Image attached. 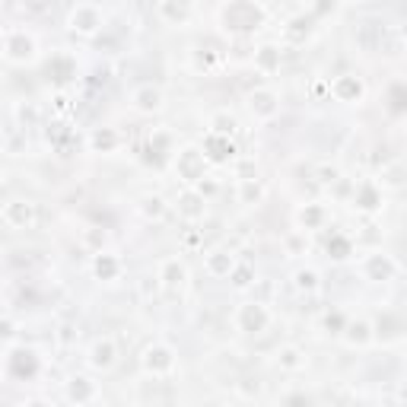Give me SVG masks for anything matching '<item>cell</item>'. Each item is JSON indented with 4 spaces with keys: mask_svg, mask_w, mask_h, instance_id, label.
Listing matches in <instances>:
<instances>
[{
    "mask_svg": "<svg viewBox=\"0 0 407 407\" xmlns=\"http://www.w3.org/2000/svg\"><path fill=\"white\" fill-rule=\"evenodd\" d=\"M248 108H252L255 118H274L277 112H280V99H277L274 90H255L252 96H248Z\"/></svg>",
    "mask_w": 407,
    "mask_h": 407,
    "instance_id": "obj_9",
    "label": "cell"
},
{
    "mask_svg": "<svg viewBox=\"0 0 407 407\" xmlns=\"http://www.w3.org/2000/svg\"><path fill=\"white\" fill-rule=\"evenodd\" d=\"M67 26H70L73 32H80V36H92L102 26V10L96 4H77L67 13Z\"/></svg>",
    "mask_w": 407,
    "mask_h": 407,
    "instance_id": "obj_2",
    "label": "cell"
},
{
    "mask_svg": "<svg viewBox=\"0 0 407 407\" xmlns=\"http://www.w3.org/2000/svg\"><path fill=\"white\" fill-rule=\"evenodd\" d=\"M261 194H264V185H261V181H255V179H242V185H239V201H242V204H255V201H261Z\"/></svg>",
    "mask_w": 407,
    "mask_h": 407,
    "instance_id": "obj_20",
    "label": "cell"
},
{
    "mask_svg": "<svg viewBox=\"0 0 407 407\" xmlns=\"http://www.w3.org/2000/svg\"><path fill=\"white\" fill-rule=\"evenodd\" d=\"M236 287H248V268L239 270V277H236Z\"/></svg>",
    "mask_w": 407,
    "mask_h": 407,
    "instance_id": "obj_28",
    "label": "cell"
},
{
    "mask_svg": "<svg viewBox=\"0 0 407 407\" xmlns=\"http://www.w3.org/2000/svg\"><path fill=\"white\" fill-rule=\"evenodd\" d=\"M277 366L287 372H300V369H305V354L300 347H293V344H287V347L277 350Z\"/></svg>",
    "mask_w": 407,
    "mask_h": 407,
    "instance_id": "obj_15",
    "label": "cell"
},
{
    "mask_svg": "<svg viewBox=\"0 0 407 407\" xmlns=\"http://www.w3.org/2000/svg\"><path fill=\"white\" fill-rule=\"evenodd\" d=\"M255 64H258V70H264V73L277 70V67H280V48H277V45H261V48L255 51Z\"/></svg>",
    "mask_w": 407,
    "mask_h": 407,
    "instance_id": "obj_17",
    "label": "cell"
},
{
    "mask_svg": "<svg viewBox=\"0 0 407 407\" xmlns=\"http://www.w3.org/2000/svg\"><path fill=\"white\" fill-rule=\"evenodd\" d=\"M175 172H179L185 181H198V179H204V153H198L194 147L181 150L179 159H175Z\"/></svg>",
    "mask_w": 407,
    "mask_h": 407,
    "instance_id": "obj_8",
    "label": "cell"
},
{
    "mask_svg": "<svg viewBox=\"0 0 407 407\" xmlns=\"http://www.w3.org/2000/svg\"><path fill=\"white\" fill-rule=\"evenodd\" d=\"M4 54L10 60H29L32 54H36V38L26 36L23 29L10 32V36H4Z\"/></svg>",
    "mask_w": 407,
    "mask_h": 407,
    "instance_id": "obj_6",
    "label": "cell"
},
{
    "mask_svg": "<svg viewBox=\"0 0 407 407\" xmlns=\"http://www.w3.org/2000/svg\"><path fill=\"white\" fill-rule=\"evenodd\" d=\"M179 213L185 216V220H198V216H204V198L198 191H181L179 194Z\"/></svg>",
    "mask_w": 407,
    "mask_h": 407,
    "instance_id": "obj_16",
    "label": "cell"
},
{
    "mask_svg": "<svg viewBox=\"0 0 407 407\" xmlns=\"http://www.w3.org/2000/svg\"><path fill=\"white\" fill-rule=\"evenodd\" d=\"M283 407H312V401L305 395H290L287 401H283Z\"/></svg>",
    "mask_w": 407,
    "mask_h": 407,
    "instance_id": "obj_27",
    "label": "cell"
},
{
    "mask_svg": "<svg viewBox=\"0 0 407 407\" xmlns=\"http://www.w3.org/2000/svg\"><path fill=\"white\" fill-rule=\"evenodd\" d=\"M296 287L305 290V293H315L318 290V270H296Z\"/></svg>",
    "mask_w": 407,
    "mask_h": 407,
    "instance_id": "obj_23",
    "label": "cell"
},
{
    "mask_svg": "<svg viewBox=\"0 0 407 407\" xmlns=\"http://www.w3.org/2000/svg\"><path fill=\"white\" fill-rule=\"evenodd\" d=\"M115 363H118V347H115V341L112 337H99L90 347V366L99 372H108Z\"/></svg>",
    "mask_w": 407,
    "mask_h": 407,
    "instance_id": "obj_7",
    "label": "cell"
},
{
    "mask_svg": "<svg viewBox=\"0 0 407 407\" xmlns=\"http://www.w3.org/2000/svg\"><path fill=\"white\" fill-rule=\"evenodd\" d=\"M115 270H118V264H115L108 255H102L99 261H96V274H99V277H112Z\"/></svg>",
    "mask_w": 407,
    "mask_h": 407,
    "instance_id": "obj_26",
    "label": "cell"
},
{
    "mask_svg": "<svg viewBox=\"0 0 407 407\" xmlns=\"http://www.w3.org/2000/svg\"><path fill=\"white\" fill-rule=\"evenodd\" d=\"M366 274H369V280H391L398 274V264L388 255H369L366 258Z\"/></svg>",
    "mask_w": 407,
    "mask_h": 407,
    "instance_id": "obj_12",
    "label": "cell"
},
{
    "mask_svg": "<svg viewBox=\"0 0 407 407\" xmlns=\"http://www.w3.org/2000/svg\"><path fill=\"white\" fill-rule=\"evenodd\" d=\"M300 220H302V223H309V226H315L318 220H324V210L318 207V204H309V210H302Z\"/></svg>",
    "mask_w": 407,
    "mask_h": 407,
    "instance_id": "obj_25",
    "label": "cell"
},
{
    "mask_svg": "<svg viewBox=\"0 0 407 407\" xmlns=\"http://www.w3.org/2000/svg\"><path fill=\"white\" fill-rule=\"evenodd\" d=\"M236 324H239V331H245V334H261L270 324V312L264 309L261 302H245L236 312Z\"/></svg>",
    "mask_w": 407,
    "mask_h": 407,
    "instance_id": "obj_3",
    "label": "cell"
},
{
    "mask_svg": "<svg viewBox=\"0 0 407 407\" xmlns=\"http://www.w3.org/2000/svg\"><path fill=\"white\" fill-rule=\"evenodd\" d=\"M0 54H4V32H0Z\"/></svg>",
    "mask_w": 407,
    "mask_h": 407,
    "instance_id": "obj_29",
    "label": "cell"
},
{
    "mask_svg": "<svg viewBox=\"0 0 407 407\" xmlns=\"http://www.w3.org/2000/svg\"><path fill=\"white\" fill-rule=\"evenodd\" d=\"M156 280H162L169 290H181L188 280V270L179 258H166V261H159V277Z\"/></svg>",
    "mask_w": 407,
    "mask_h": 407,
    "instance_id": "obj_11",
    "label": "cell"
},
{
    "mask_svg": "<svg viewBox=\"0 0 407 407\" xmlns=\"http://www.w3.org/2000/svg\"><path fill=\"white\" fill-rule=\"evenodd\" d=\"M131 105L137 108L140 115H153V112H159L162 108V90L159 86H137V90L131 92Z\"/></svg>",
    "mask_w": 407,
    "mask_h": 407,
    "instance_id": "obj_10",
    "label": "cell"
},
{
    "mask_svg": "<svg viewBox=\"0 0 407 407\" xmlns=\"http://www.w3.org/2000/svg\"><path fill=\"white\" fill-rule=\"evenodd\" d=\"M204 268H207V274H210V277H229V270L236 268V258H233V252L220 248V252H210V255H207Z\"/></svg>",
    "mask_w": 407,
    "mask_h": 407,
    "instance_id": "obj_13",
    "label": "cell"
},
{
    "mask_svg": "<svg viewBox=\"0 0 407 407\" xmlns=\"http://www.w3.org/2000/svg\"><path fill=\"white\" fill-rule=\"evenodd\" d=\"M169 204L159 198V194H153V198H144V213L150 216V220H159V216H166Z\"/></svg>",
    "mask_w": 407,
    "mask_h": 407,
    "instance_id": "obj_22",
    "label": "cell"
},
{
    "mask_svg": "<svg viewBox=\"0 0 407 407\" xmlns=\"http://www.w3.org/2000/svg\"><path fill=\"white\" fill-rule=\"evenodd\" d=\"M331 96L337 102H359L366 96V86L356 73H341V77H334V83H331Z\"/></svg>",
    "mask_w": 407,
    "mask_h": 407,
    "instance_id": "obj_5",
    "label": "cell"
},
{
    "mask_svg": "<svg viewBox=\"0 0 407 407\" xmlns=\"http://www.w3.org/2000/svg\"><path fill=\"white\" fill-rule=\"evenodd\" d=\"M191 13H194L191 4H159V6H156V16L166 19V23H172V26L188 23V16H191Z\"/></svg>",
    "mask_w": 407,
    "mask_h": 407,
    "instance_id": "obj_14",
    "label": "cell"
},
{
    "mask_svg": "<svg viewBox=\"0 0 407 407\" xmlns=\"http://www.w3.org/2000/svg\"><path fill=\"white\" fill-rule=\"evenodd\" d=\"M140 363H144V369L150 376H169L175 369V350L169 344H150L144 350V356H140Z\"/></svg>",
    "mask_w": 407,
    "mask_h": 407,
    "instance_id": "obj_1",
    "label": "cell"
},
{
    "mask_svg": "<svg viewBox=\"0 0 407 407\" xmlns=\"http://www.w3.org/2000/svg\"><path fill=\"white\" fill-rule=\"evenodd\" d=\"M92 147H96V150H115V147H118V134H115L112 127H102V131L92 134Z\"/></svg>",
    "mask_w": 407,
    "mask_h": 407,
    "instance_id": "obj_21",
    "label": "cell"
},
{
    "mask_svg": "<svg viewBox=\"0 0 407 407\" xmlns=\"http://www.w3.org/2000/svg\"><path fill=\"white\" fill-rule=\"evenodd\" d=\"M4 220L10 223V226H16V229H32L38 223V204L36 201H23V198L10 201L4 207Z\"/></svg>",
    "mask_w": 407,
    "mask_h": 407,
    "instance_id": "obj_4",
    "label": "cell"
},
{
    "mask_svg": "<svg viewBox=\"0 0 407 407\" xmlns=\"http://www.w3.org/2000/svg\"><path fill=\"white\" fill-rule=\"evenodd\" d=\"M210 127H213L216 137H229V134H233L239 125H236V118L229 112H216L213 118H210Z\"/></svg>",
    "mask_w": 407,
    "mask_h": 407,
    "instance_id": "obj_19",
    "label": "cell"
},
{
    "mask_svg": "<svg viewBox=\"0 0 407 407\" xmlns=\"http://www.w3.org/2000/svg\"><path fill=\"white\" fill-rule=\"evenodd\" d=\"M67 395H70V401L77 404H86L90 398H96V385L90 382V379H73L70 388H67Z\"/></svg>",
    "mask_w": 407,
    "mask_h": 407,
    "instance_id": "obj_18",
    "label": "cell"
},
{
    "mask_svg": "<svg viewBox=\"0 0 407 407\" xmlns=\"http://www.w3.org/2000/svg\"><path fill=\"white\" fill-rule=\"evenodd\" d=\"M347 331H350V334H347V341L350 344H366V341H369V324H366V322H354V324H347Z\"/></svg>",
    "mask_w": 407,
    "mask_h": 407,
    "instance_id": "obj_24",
    "label": "cell"
}]
</instances>
